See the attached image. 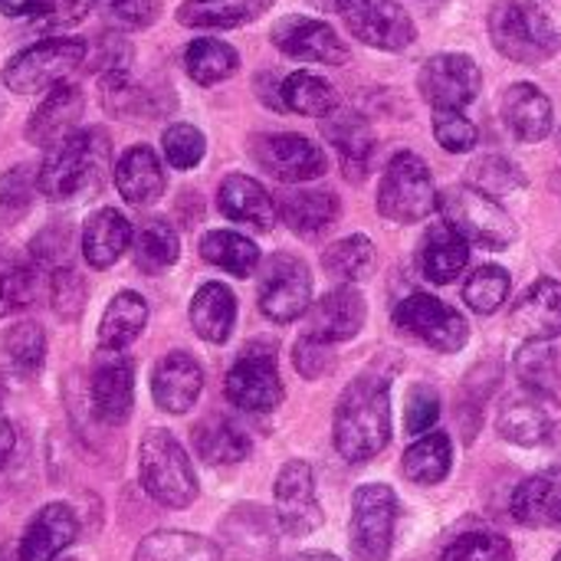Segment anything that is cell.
<instances>
[{"label": "cell", "mask_w": 561, "mask_h": 561, "mask_svg": "<svg viewBox=\"0 0 561 561\" xmlns=\"http://www.w3.org/2000/svg\"><path fill=\"white\" fill-rule=\"evenodd\" d=\"M49 302L56 309L59 319H79L82 306H85V283L79 279L76 270L59 266L49 279Z\"/></svg>", "instance_id": "cell-52"}, {"label": "cell", "mask_w": 561, "mask_h": 561, "mask_svg": "<svg viewBox=\"0 0 561 561\" xmlns=\"http://www.w3.org/2000/svg\"><path fill=\"white\" fill-rule=\"evenodd\" d=\"M437 207V187L431 168L414 151H401L388 161L378 184V210L394 224H417Z\"/></svg>", "instance_id": "cell-7"}, {"label": "cell", "mask_w": 561, "mask_h": 561, "mask_svg": "<svg viewBox=\"0 0 561 561\" xmlns=\"http://www.w3.org/2000/svg\"><path fill=\"white\" fill-rule=\"evenodd\" d=\"M276 210H279V217L286 220V227L293 233L319 237L322 230H329L339 220V197L332 191L302 187V191L283 194L279 204H276Z\"/></svg>", "instance_id": "cell-33"}, {"label": "cell", "mask_w": 561, "mask_h": 561, "mask_svg": "<svg viewBox=\"0 0 561 561\" xmlns=\"http://www.w3.org/2000/svg\"><path fill=\"white\" fill-rule=\"evenodd\" d=\"M276 0H184L178 23L191 30H233L260 20Z\"/></svg>", "instance_id": "cell-34"}, {"label": "cell", "mask_w": 561, "mask_h": 561, "mask_svg": "<svg viewBox=\"0 0 561 561\" xmlns=\"http://www.w3.org/2000/svg\"><path fill=\"white\" fill-rule=\"evenodd\" d=\"M131 240H135V230L128 217L118 214L115 207H102L82 227V256L89 266L108 270L131 247Z\"/></svg>", "instance_id": "cell-29"}, {"label": "cell", "mask_w": 561, "mask_h": 561, "mask_svg": "<svg viewBox=\"0 0 561 561\" xmlns=\"http://www.w3.org/2000/svg\"><path fill=\"white\" fill-rule=\"evenodd\" d=\"M115 184L128 204H154L164 194V168L148 145H135L118 158Z\"/></svg>", "instance_id": "cell-31"}, {"label": "cell", "mask_w": 561, "mask_h": 561, "mask_svg": "<svg viewBox=\"0 0 561 561\" xmlns=\"http://www.w3.org/2000/svg\"><path fill=\"white\" fill-rule=\"evenodd\" d=\"M329 276H335L339 283H358L365 279L371 270H375V243L365 237V233H355V237H345L339 243H332L322 256Z\"/></svg>", "instance_id": "cell-44"}, {"label": "cell", "mask_w": 561, "mask_h": 561, "mask_svg": "<svg viewBox=\"0 0 561 561\" xmlns=\"http://www.w3.org/2000/svg\"><path fill=\"white\" fill-rule=\"evenodd\" d=\"M513 519L529 529H561V463L539 470L516 486Z\"/></svg>", "instance_id": "cell-25"}, {"label": "cell", "mask_w": 561, "mask_h": 561, "mask_svg": "<svg viewBox=\"0 0 561 561\" xmlns=\"http://www.w3.org/2000/svg\"><path fill=\"white\" fill-rule=\"evenodd\" d=\"M0 561H13V559H10V552H0ZM16 561H20V559H16Z\"/></svg>", "instance_id": "cell-62"}, {"label": "cell", "mask_w": 561, "mask_h": 561, "mask_svg": "<svg viewBox=\"0 0 561 561\" xmlns=\"http://www.w3.org/2000/svg\"><path fill=\"white\" fill-rule=\"evenodd\" d=\"M276 523L286 536H309L322 526V506L316 500L312 467L289 460L276 477Z\"/></svg>", "instance_id": "cell-16"}, {"label": "cell", "mask_w": 561, "mask_h": 561, "mask_svg": "<svg viewBox=\"0 0 561 561\" xmlns=\"http://www.w3.org/2000/svg\"><path fill=\"white\" fill-rule=\"evenodd\" d=\"M112 158V141L102 128H82L66 138L39 168V191L49 201L89 197L105 181Z\"/></svg>", "instance_id": "cell-2"}, {"label": "cell", "mask_w": 561, "mask_h": 561, "mask_svg": "<svg viewBox=\"0 0 561 561\" xmlns=\"http://www.w3.org/2000/svg\"><path fill=\"white\" fill-rule=\"evenodd\" d=\"M204 388V371L194 355L187 352H171L154 365L151 375V394L154 404L168 414H184L197 404Z\"/></svg>", "instance_id": "cell-23"}, {"label": "cell", "mask_w": 561, "mask_h": 561, "mask_svg": "<svg viewBox=\"0 0 561 561\" xmlns=\"http://www.w3.org/2000/svg\"><path fill=\"white\" fill-rule=\"evenodd\" d=\"M89 62H92V72H99L102 79L105 76H125L131 66V43L118 33H105Z\"/></svg>", "instance_id": "cell-56"}, {"label": "cell", "mask_w": 561, "mask_h": 561, "mask_svg": "<svg viewBox=\"0 0 561 561\" xmlns=\"http://www.w3.org/2000/svg\"><path fill=\"white\" fill-rule=\"evenodd\" d=\"M36 184H39V178L33 174V168H26V164L10 168L0 178V210L10 214V217H16L20 210H26L30 201H33Z\"/></svg>", "instance_id": "cell-55"}, {"label": "cell", "mask_w": 561, "mask_h": 561, "mask_svg": "<svg viewBox=\"0 0 561 561\" xmlns=\"http://www.w3.org/2000/svg\"><path fill=\"white\" fill-rule=\"evenodd\" d=\"M513 332L526 342L561 339V283L536 279L513 309Z\"/></svg>", "instance_id": "cell-26"}, {"label": "cell", "mask_w": 561, "mask_h": 561, "mask_svg": "<svg viewBox=\"0 0 561 561\" xmlns=\"http://www.w3.org/2000/svg\"><path fill=\"white\" fill-rule=\"evenodd\" d=\"M135 263L141 273H164L178 263L181 256V240L174 233V227L168 220H145L138 230H135Z\"/></svg>", "instance_id": "cell-43"}, {"label": "cell", "mask_w": 561, "mask_h": 561, "mask_svg": "<svg viewBox=\"0 0 561 561\" xmlns=\"http://www.w3.org/2000/svg\"><path fill=\"white\" fill-rule=\"evenodd\" d=\"M102 16L118 30H145L158 20L161 0H99Z\"/></svg>", "instance_id": "cell-53"}, {"label": "cell", "mask_w": 561, "mask_h": 561, "mask_svg": "<svg viewBox=\"0 0 561 561\" xmlns=\"http://www.w3.org/2000/svg\"><path fill=\"white\" fill-rule=\"evenodd\" d=\"M398 523V496L385 483L358 486L352 496L348 546L355 561H388Z\"/></svg>", "instance_id": "cell-8"}, {"label": "cell", "mask_w": 561, "mask_h": 561, "mask_svg": "<svg viewBox=\"0 0 561 561\" xmlns=\"http://www.w3.org/2000/svg\"><path fill=\"white\" fill-rule=\"evenodd\" d=\"M434 135H437L440 148L450 151V154L473 151L477 141H480L477 125H473L467 115H460V112H437V115H434Z\"/></svg>", "instance_id": "cell-51"}, {"label": "cell", "mask_w": 561, "mask_h": 561, "mask_svg": "<svg viewBox=\"0 0 561 561\" xmlns=\"http://www.w3.org/2000/svg\"><path fill=\"white\" fill-rule=\"evenodd\" d=\"M506 296H510V273H506L503 266H483V270H477V273L467 279V286H463L467 306H470L473 312H480V316L496 312V309L506 302Z\"/></svg>", "instance_id": "cell-48"}, {"label": "cell", "mask_w": 561, "mask_h": 561, "mask_svg": "<svg viewBox=\"0 0 561 561\" xmlns=\"http://www.w3.org/2000/svg\"><path fill=\"white\" fill-rule=\"evenodd\" d=\"M440 561H513V546L500 533L473 529V533L457 536L444 549V559Z\"/></svg>", "instance_id": "cell-46"}, {"label": "cell", "mask_w": 561, "mask_h": 561, "mask_svg": "<svg viewBox=\"0 0 561 561\" xmlns=\"http://www.w3.org/2000/svg\"><path fill=\"white\" fill-rule=\"evenodd\" d=\"M391 440V391L378 375L355 378L335 408V447L348 463L378 457Z\"/></svg>", "instance_id": "cell-1"}, {"label": "cell", "mask_w": 561, "mask_h": 561, "mask_svg": "<svg viewBox=\"0 0 561 561\" xmlns=\"http://www.w3.org/2000/svg\"><path fill=\"white\" fill-rule=\"evenodd\" d=\"M496 431L516 447H546L561 437V401L552 391L519 388L510 391L496 414Z\"/></svg>", "instance_id": "cell-9"}, {"label": "cell", "mask_w": 561, "mask_h": 561, "mask_svg": "<svg viewBox=\"0 0 561 561\" xmlns=\"http://www.w3.org/2000/svg\"><path fill=\"white\" fill-rule=\"evenodd\" d=\"M161 148H164V158L178 168V171H191L201 164L204 151H207V141L201 135V128L187 125V122H178L171 128H164L161 135Z\"/></svg>", "instance_id": "cell-49"}, {"label": "cell", "mask_w": 561, "mask_h": 561, "mask_svg": "<svg viewBox=\"0 0 561 561\" xmlns=\"http://www.w3.org/2000/svg\"><path fill=\"white\" fill-rule=\"evenodd\" d=\"M89 46L76 36H53L26 46L3 66V85L16 95L53 92L85 62Z\"/></svg>", "instance_id": "cell-5"}, {"label": "cell", "mask_w": 561, "mask_h": 561, "mask_svg": "<svg viewBox=\"0 0 561 561\" xmlns=\"http://www.w3.org/2000/svg\"><path fill=\"white\" fill-rule=\"evenodd\" d=\"M82 108H85V99H82V89L76 85H59L53 89L39 105L36 112L30 115L26 122V138L36 145V148H59L66 138L76 135V125L82 118Z\"/></svg>", "instance_id": "cell-21"}, {"label": "cell", "mask_w": 561, "mask_h": 561, "mask_svg": "<svg viewBox=\"0 0 561 561\" xmlns=\"http://www.w3.org/2000/svg\"><path fill=\"white\" fill-rule=\"evenodd\" d=\"M36 273L30 266H7L0 270V316L23 312L36 302Z\"/></svg>", "instance_id": "cell-50"}, {"label": "cell", "mask_w": 561, "mask_h": 561, "mask_svg": "<svg viewBox=\"0 0 561 561\" xmlns=\"http://www.w3.org/2000/svg\"><path fill=\"white\" fill-rule=\"evenodd\" d=\"M559 3H561V0H559Z\"/></svg>", "instance_id": "cell-64"}, {"label": "cell", "mask_w": 561, "mask_h": 561, "mask_svg": "<svg viewBox=\"0 0 561 561\" xmlns=\"http://www.w3.org/2000/svg\"><path fill=\"white\" fill-rule=\"evenodd\" d=\"M394 325L408 335H414L417 342L437 348V352H460L470 339V325L467 319L450 309L447 302H440L437 296L427 293H411L404 302H398L394 309Z\"/></svg>", "instance_id": "cell-10"}, {"label": "cell", "mask_w": 561, "mask_h": 561, "mask_svg": "<svg viewBox=\"0 0 561 561\" xmlns=\"http://www.w3.org/2000/svg\"><path fill=\"white\" fill-rule=\"evenodd\" d=\"M79 536V519L76 513L66 506V503H49L43 506L23 539H20V549H16V559L20 561H53L62 549H69Z\"/></svg>", "instance_id": "cell-24"}, {"label": "cell", "mask_w": 561, "mask_h": 561, "mask_svg": "<svg viewBox=\"0 0 561 561\" xmlns=\"http://www.w3.org/2000/svg\"><path fill=\"white\" fill-rule=\"evenodd\" d=\"M148 322V302L138 293H118L99 325V342L108 352H125Z\"/></svg>", "instance_id": "cell-37"}, {"label": "cell", "mask_w": 561, "mask_h": 561, "mask_svg": "<svg viewBox=\"0 0 561 561\" xmlns=\"http://www.w3.org/2000/svg\"><path fill=\"white\" fill-rule=\"evenodd\" d=\"M490 39L506 59L523 66L552 59L561 46L556 23L536 0H496L490 10Z\"/></svg>", "instance_id": "cell-3"}, {"label": "cell", "mask_w": 561, "mask_h": 561, "mask_svg": "<svg viewBox=\"0 0 561 561\" xmlns=\"http://www.w3.org/2000/svg\"><path fill=\"white\" fill-rule=\"evenodd\" d=\"M92 3L95 0H39V7L33 13V23L43 26V30H62V26L79 23L92 10Z\"/></svg>", "instance_id": "cell-58"}, {"label": "cell", "mask_w": 561, "mask_h": 561, "mask_svg": "<svg viewBox=\"0 0 561 561\" xmlns=\"http://www.w3.org/2000/svg\"><path fill=\"white\" fill-rule=\"evenodd\" d=\"M516 375L526 388L556 391L561 381V355L552 348V342H526L516 352Z\"/></svg>", "instance_id": "cell-45"}, {"label": "cell", "mask_w": 561, "mask_h": 561, "mask_svg": "<svg viewBox=\"0 0 561 561\" xmlns=\"http://www.w3.org/2000/svg\"><path fill=\"white\" fill-rule=\"evenodd\" d=\"M293 362H296V371H299L302 378H322V375L332 371L335 352H332V345H325V342H319V339H312V335H302V339L296 342Z\"/></svg>", "instance_id": "cell-57"}, {"label": "cell", "mask_w": 561, "mask_h": 561, "mask_svg": "<svg viewBox=\"0 0 561 561\" xmlns=\"http://www.w3.org/2000/svg\"><path fill=\"white\" fill-rule=\"evenodd\" d=\"M437 417H440V398H437V391L427 388V385L411 388L408 408H404V431L411 437H424V434H431V427L437 424Z\"/></svg>", "instance_id": "cell-54"}, {"label": "cell", "mask_w": 561, "mask_h": 561, "mask_svg": "<svg viewBox=\"0 0 561 561\" xmlns=\"http://www.w3.org/2000/svg\"><path fill=\"white\" fill-rule=\"evenodd\" d=\"M293 561H342V559L325 556V552H306V556H299V559H293Z\"/></svg>", "instance_id": "cell-61"}, {"label": "cell", "mask_w": 561, "mask_h": 561, "mask_svg": "<svg viewBox=\"0 0 561 561\" xmlns=\"http://www.w3.org/2000/svg\"><path fill=\"white\" fill-rule=\"evenodd\" d=\"M339 16L362 43L375 49H408L417 39V26L398 0H339Z\"/></svg>", "instance_id": "cell-12"}, {"label": "cell", "mask_w": 561, "mask_h": 561, "mask_svg": "<svg viewBox=\"0 0 561 561\" xmlns=\"http://www.w3.org/2000/svg\"><path fill=\"white\" fill-rule=\"evenodd\" d=\"M43 358H46V332L30 319L16 322L0 342V375L13 385L36 378Z\"/></svg>", "instance_id": "cell-32"}, {"label": "cell", "mask_w": 561, "mask_h": 561, "mask_svg": "<svg viewBox=\"0 0 561 561\" xmlns=\"http://www.w3.org/2000/svg\"><path fill=\"white\" fill-rule=\"evenodd\" d=\"M503 122H506V128H510L519 141L533 145V141H542V138L552 131L556 112H552L549 95H546L539 85H533V82H516V85H510V89L503 92Z\"/></svg>", "instance_id": "cell-27"}, {"label": "cell", "mask_w": 561, "mask_h": 561, "mask_svg": "<svg viewBox=\"0 0 561 561\" xmlns=\"http://www.w3.org/2000/svg\"><path fill=\"white\" fill-rule=\"evenodd\" d=\"M273 46L306 62H325V66L348 62V46L342 43V36L329 23L312 16H283L273 26Z\"/></svg>", "instance_id": "cell-18"}, {"label": "cell", "mask_w": 561, "mask_h": 561, "mask_svg": "<svg viewBox=\"0 0 561 561\" xmlns=\"http://www.w3.org/2000/svg\"><path fill=\"white\" fill-rule=\"evenodd\" d=\"M440 210L444 220L467 240L483 250H506L516 240V224L513 217L483 191L460 184L440 194Z\"/></svg>", "instance_id": "cell-6"}, {"label": "cell", "mask_w": 561, "mask_h": 561, "mask_svg": "<svg viewBox=\"0 0 561 561\" xmlns=\"http://www.w3.org/2000/svg\"><path fill=\"white\" fill-rule=\"evenodd\" d=\"M36 7H39V0H0L3 16H33Z\"/></svg>", "instance_id": "cell-59"}, {"label": "cell", "mask_w": 561, "mask_h": 561, "mask_svg": "<svg viewBox=\"0 0 561 561\" xmlns=\"http://www.w3.org/2000/svg\"><path fill=\"white\" fill-rule=\"evenodd\" d=\"M237 322V299L224 283H207L197 289V296L191 299V325L194 332L210 342V345H224L233 332Z\"/></svg>", "instance_id": "cell-35"}, {"label": "cell", "mask_w": 561, "mask_h": 561, "mask_svg": "<svg viewBox=\"0 0 561 561\" xmlns=\"http://www.w3.org/2000/svg\"><path fill=\"white\" fill-rule=\"evenodd\" d=\"M325 138L339 151V161H342L345 178L352 184H362L371 174L375 148H378L368 118L358 115V112H352V108H335L332 115H325Z\"/></svg>", "instance_id": "cell-19"}, {"label": "cell", "mask_w": 561, "mask_h": 561, "mask_svg": "<svg viewBox=\"0 0 561 561\" xmlns=\"http://www.w3.org/2000/svg\"><path fill=\"white\" fill-rule=\"evenodd\" d=\"M523 184H526L523 171L513 161L500 158V154H486V158H480V161L470 164V187H477V191H483L490 197L513 194Z\"/></svg>", "instance_id": "cell-47"}, {"label": "cell", "mask_w": 561, "mask_h": 561, "mask_svg": "<svg viewBox=\"0 0 561 561\" xmlns=\"http://www.w3.org/2000/svg\"><path fill=\"white\" fill-rule=\"evenodd\" d=\"M240 56L230 43L214 39V36H201L184 49V69L197 85H214L224 82L237 72Z\"/></svg>", "instance_id": "cell-41"}, {"label": "cell", "mask_w": 561, "mask_h": 561, "mask_svg": "<svg viewBox=\"0 0 561 561\" xmlns=\"http://www.w3.org/2000/svg\"><path fill=\"white\" fill-rule=\"evenodd\" d=\"M454 463V447L447 434H424L414 447H408L401 470L411 483L417 486H434L440 480H447Z\"/></svg>", "instance_id": "cell-40"}, {"label": "cell", "mask_w": 561, "mask_h": 561, "mask_svg": "<svg viewBox=\"0 0 561 561\" xmlns=\"http://www.w3.org/2000/svg\"><path fill=\"white\" fill-rule=\"evenodd\" d=\"M135 561H220V549L194 533H151L138 542Z\"/></svg>", "instance_id": "cell-38"}, {"label": "cell", "mask_w": 561, "mask_h": 561, "mask_svg": "<svg viewBox=\"0 0 561 561\" xmlns=\"http://www.w3.org/2000/svg\"><path fill=\"white\" fill-rule=\"evenodd\" d=\"M312 302V273L289 253L270 256L260 276V309L273 322H296Z\"/></svg>", "instance_id": "cell-14"}, {"label": "cell", "mask_w": 561, "mask_h": 561, "mask_svg": "<svg viewBox=\"0 0 561 561\" xmlns=\"http://www.w3.org/2000/svg\"><path fill=\"white\" fill-rule=\"evenodd\" d=\"M89 398L92 411L102 424H125L135 401V365L122 352L102 348L95 355L92 375H89Z\"/></svg>", "instance_id": "cell-15"}, {"label": "cell", "mask_w": 561, "mask_h": 561, "mask_svg": "<svg viewBox=\"0 0 561 561\" xmlns=\"http://www.w3.org/2000/svg\"><path fill=\"white\" fill-rule=\"evenodd\" d=\"M201 256L210 266H220L224 273L240 276V279H247L260 270V247L230 230H210L201 240Z\"/></svg>", "instance_id": "cell-39"}, {"label": "cell", "mask_w": 561, "mask_h": 561, "mask_svg": "<svg viewBox=\"0 0 561 561\" xmlns=\"http://www.w3.org/2000/svg\"><path fill=\"white\" fill-rule=\"evenodd\" d=\"M552 561H561V552H559V556H556V559H552Z\"/></svg>", "instance_id": "cell-63"}, {"label": "cell", "mask_w": 561, "mask_h": 561, "mask_svg": "<svg viewBox=\"0 0 561 561\" xmlns=\"http://www.w3.org/2000/svg\"><path fill=\"white\" fill-rule=\"evenodd\" d=\"M279 95H283V108L299 112V115H312V118H325L339 108V92L332 89V82H325L316 72L286 76L279 85Z\"/></svg>", "instance_id": "cell-42"}, {"label": "cell", "mask_w": 561, "mask_h": 561, "mask_svg": "<svg viewBox=\"0 0 561 561\" xmlns=\"http://www.w3.org/2000/svg\"><path fill=\"white\" fill-rule=\"evenodd\" d=\"M217 207L224 217L237 220V224H247V227H256V230H270L279 217L276 210V201L270 197V191L247 178V174H230L224 178L220 191H217Z\"/></svg>", "instance_id": "cell-28"}, {"label": "cell", "mask_w": 561, "mask_h": 561, "mask_svg": "<svg viewBox=\"0 0 561 561\" xmlns=\"http://www.w3.org/2000/svg\"><path fill=\"white\" fill-rule=\"evenodd\" d=\"M417 89L437 112H460L483 89V72L467 53H437L417 72Z\"/></svg>", "instance_id": "cell-11"}, {"label": "cell", "mask_w": 561, "mask_h": 561, "mask_svg": "<svg viewBox=\"0 0 561 561\" xmlns=\"http://www.w3.org/2000/svg\"><path fill=\"white\" fill-rule=\"evenodd\" d=\"M417 260H421V273L431 283L444 286V283H454L463 273V266L470 263V243L444 220L424 233Z\"/></svg>", "instance_id": "cell-30"}, {"label": "cell", "mask_w": 561, "mask_h": 561, "mask_svg": "<svg viewBox=\"0 0 561 561\" xmlns=\"http://www.w3.org/2000/svg\"><path fill=\"white\" fill-rule=\"evenodd\" d=\"M13 447H16V437H13V427H10V421L0 414V467L10 460V454H13Z\"/></svg>", "instance_id": "cell-60"}, {"label": "cell", "mask_w": 561, "mask_h": 561, "mask_svg": "<svg viewBox=\"0 0 561 561\" xmlns=\"http://www.w3.org/2000/svg\"><path fill=\"white\" fill-rule=\"evenodd\" d=\"M138 473L145 493L168 506V510H187L197 500V477L194 467L168 431H148L138 447Z\"/></svg>", "instance_id": "cell-4"}, {"label": "cell", "mask_w": 561, "mask_h": 561, "mask_svg": "<svg viewBox=\"0 0 561 561\" xmlns=\"http://www.w3.org/2000/svg\"><path fill=\"white\" fill-rule=\"evenodd\" d=\"M227 398L240 411L266 414L283 401V381L276 371V345L247 348L227 371Z\"/></svg>", "instance_id": "cell-13"}, {"label": "cell", "mask_w": 561, "mask_h": 561, "mask_svg": "<svg viewBox=\"0 0 561 561\" xmlns=\"http://www.w3.org/2000/svg\"><path fill=\"white\" fill-rule=\"evenodd\" d=\"M365 325V299L358 289L352 286H339L332 293H325L316 306H312V316H309V325H306V335L325 342V345H339V342H348L362 332Z\"/></svg>", "instance_id": "cell-22"}, {"label": "cell", "mask_w": 561, "mask_h": 561, "mask_svg": "<svg viewBox=\"0 0 561 561\" xmlns=\"http://www.w3.org/2000/svg\"><path fill=\"white\" fill-rule=\"evenodd\" d=\"M194 450L210 467H233L247 460L250 437L227 417H207L194 427Z\"/></svg>", "instance_id": "cell-36"}, {"label": "cell", "mask_w": 561, "mask_h": 561, "mask_svg": "<svg viewBox=\"0 0 561 561\" xmlns=\"http://www.w3.org/2000/svg\"><path fill=\"white\" fill-rule=\"evenodd\" d=\"M253 158L279 181L302 184L325 174V151L302 135H260L253 138Z\"/></svg>", "instance_id": "cell-17"}, {"label": "cell", "mask_w": 561, "mask_h": 561, "mask_svg": "<svg viewBox=\"0 0 561 561\" xmlns=\"http://www.w3.org/2000/svg\"><path fill=\"white\" fill-rule=\"evenodd\" d=\"M276 519L263 510V506H237L224 526H220V539L227 546V552L240 561H270L276 556L279 546V533H276Z\"/></svg>", "instance_id": "cell-20"}]
</instances>
